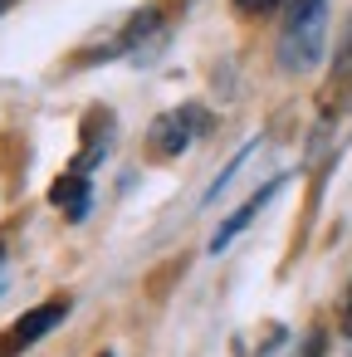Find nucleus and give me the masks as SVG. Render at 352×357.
Listing matches in <instances>:
<instances>
[{"label": "nucleus", "mask_w": 352, "mask_h": 357, "mask_svg": "<svg viewBox=\"0 0 352 357\" xmlns=\"http://www.w3.org/2000/svg\"><path fill=\"white\" fill-rule=\"evenodd\" d=\"M337 328H342V337H352V284H347V294H342V318H337Z\"/></svg>", "instance_id": "nucleus-7"}, {"label": "nucleus", "mask_w": 352, "mask_h": 357, "mask_svg": "<svg viewBox=\"0 0 352 357\" xmlns=\"http://www.w3.org/2000/svg\"><path fill=\"white\" fill-rule=\"evenodd\" d=\"M69 313V298H54V303H40V308H30V313H20L6 333H0V357H15V352H25V347H35L59 318Z\"/></svg>", "instance_id": "nucleus-3"}, {"label": "nucleus", "mask_w": 352, "mask_h": 357, "mask_svg": "<svg viewBox=\"0 0 352 357\" xmlns=\"http://www.w3.org/2000/svg\"><path fill=\"white\" fill-rule=\"evenodd\" d=\"M206 132V113L201 108H171L152 123V152L157 157H181L196 137Z\"/></svg>", "instance_id": "nucleus-2"}, {"label": "nucleus", "mask_w": 352, "mask_h": 357, "mask_svg": "<svg viewBox=\"0 0 352 357\" xmlns=\"http://www.w3.org/2000/svg\"><path fill=\"white\" fill-rule=\"evenodd\" d=\"M84 167H89V162L69 167V172L54 181V191H49V201H54L69 220H84V215H89V176H84Z\"/></svg>", "instance_id": "nucleus-4"}, {"label": "nucleus", "mask_w": 352, "mask_h": 357, "mask_svg": "<svg viewBox=\"0 0 352 357\" xmlns=\"http://www.w3.org/2000/svg\"><path fill=\"white\" fill-rule=\"evenodd\" d=\"M103 357H113V352H103Z\"/></svg>", "instance_id": "nucleus-9"}, {"label": "nucleus", "mask_w": 352, "mask_h": 357, "mask_svg": "<svg viewBox=\"0 0 352 357\" xmlns=\"http://www.w3.org/2000/svg\"><path fill=\"white\" fill-rule=\"evenodd\" d=\"M274 6H279V0H235V10H240V15H269Z\"/></svg>", "instance_id": "nucleus-6"}, {"label": "nucleus", "mask_w": 352, "mask_h": 357, "mask_svg": "<svg viewBox=\"0 0 352 357\" xmlns=\"http://www.w3.org/2000/svg\"><path fill=\"white\" fill-rule=\"evenodd\" d=\"M303 357H323V337H308V352Z\"/></svg>", "instance_id": "nucleus-8"}, {"label": "nucleus", "mask_w": 352, "mask_h": 357, "mask_svg": "<svg viewBox=\"0 0 352 357\" xmlns=\"http://www.w3.org/2000/svg\"><path fill=\"white\" fill-rule=\"evenodd\" d=\"M0 6H6V0H0Z\"/></svg>", "instance_id": "nucleus-10"}, {"label": "nucleus", "mask_w": 352, "mask_h": 357, "mask_svg": "<svg viewBox=\"0 0 352 357\" xmlns=\"http://www.w3.org/2000/svg\"><path fill=\"white\" fill-rule=\"evenodd\" d=\"M279 186H284V176H274L264 191H254V196H250V201H245V206H240V211H235V215H230V220H225V225L211 235V255H220V250H225V245H230V240H235V235H240V230H245V225H250V220L264 211V201H269Z\"/></svg>", "instance_id": "nucleus-5"}, {"label": "nucleus", "mask_w": 352, "mask_h": 357, "mask_svg": "<svg viewBox=\"0 0 352 357\" xmlns=\"http://www.w3.org/2000/svg\"><path fill=\"white\" fill-rule=\"evenodd\" d=\"M323 35H328V0H293L279 35V64L289 74L313 69L323 54Z\"/></svg>", "instance_id": "nucleus-1"}]
</instances>
